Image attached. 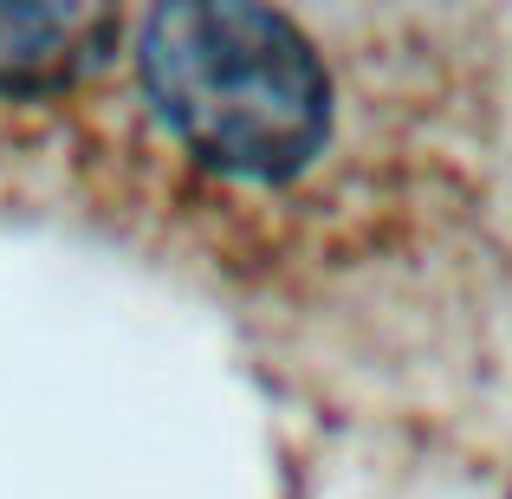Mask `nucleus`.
Instances as JSON below:
<instances>
[{
	"instance_id": "nucleus-1",
	"label": "nucleus",
	"mask_w": 512,
	"mask_h": 499,
	"mask_svg": "<svg viewBox=\"0 0 512 499\" xmlns=\"http://www.w3.org/2000/svg\"><path fill=\"white\" fill-rule=\"evenodd\" d=\"M137 85L182 156L227 182H292L331 137L312 39L253 0H169L137 20Z\"/></svg>"
},
{
	"instance_id": "nucleus-2",
	"label": "nucleus",
	"mask_w": 512,
	"mask_h": 499,
	"mask_svg": "<svg viewBox=\"0 0 512 499\" xmlns=\"http://www.w3.org/2000/svg\"><path fill=\"white\" fill-rule=\"evenodd\" d=\"M111 7H78V0H20L0 7V98H46L98 72L117 39Z\"/></svg>"
}]
</instances>
